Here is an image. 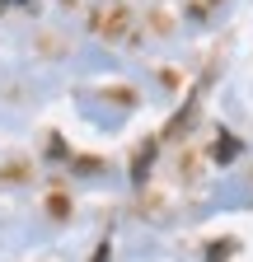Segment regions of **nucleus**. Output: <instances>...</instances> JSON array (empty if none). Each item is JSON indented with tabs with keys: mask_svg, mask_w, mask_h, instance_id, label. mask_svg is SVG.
<instances>
[{
	"mask_svg": "<svg viewBox=\"0 0 253 262\" xmlns=\"http://www.w3.org/2000/svg\"><path fill=\"white\" fill-rule=\"evenodd\" d=\"M235 155H239V145H235V136H220V145H216V159H220V164H230Z\"/></svg>",
	"mask_w": 253,
	"mask_h": 262,
	"instance_id": "nucleus-1",
	"label": "nucleus"
}]
</instances>
